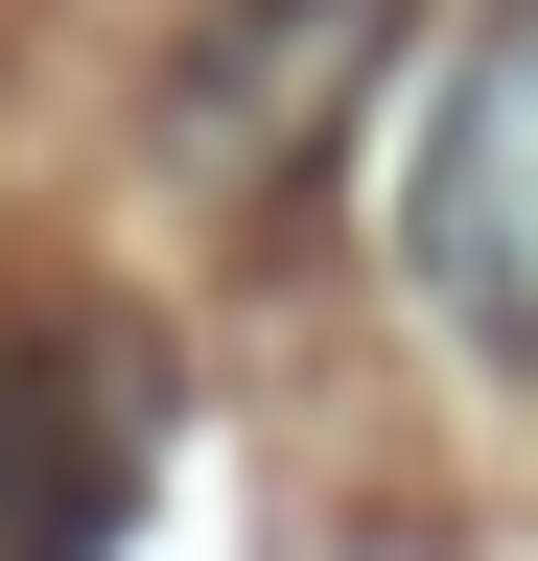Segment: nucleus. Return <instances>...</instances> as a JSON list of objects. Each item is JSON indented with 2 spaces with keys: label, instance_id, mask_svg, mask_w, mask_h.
<instances>
[{
  "label": "nucleus",
  "instance_id": "f257e3e1",
  "mask_svg": "<svg viewBox=\"0 0 538 561\" xmlns=\"http://www.w3.org/2000/svg\"><path fill=\"white\" fill-rule=\"evenodd\" d=\"M398 234H422V305H445L468 351H515V375H538V0L445 70L422 164H398Z\"/></svg>",
  "mask_w": 538,
  "mask_h": 561
},
{
  "label": "nucleus",
  "instance_id": "f03ea898",
  "mask_svg": "<svg viewBox=\"0 0 538 561\" xmlns=\"http://www.w3.org/2000/svg\"><path fill=\"white\" fill-rule=\"evenodd\" d=\"M164 468V398L94 305H0V561H117Z\"/></svg>",
  "mask_w": 538,
  "mask_h": 561
},
{
  "label": "nucleus",
  "instance_id": "7ed1b4c3",
  "mask_svg": "<svg viewBox=\"0 0 538 561\" xmlns=\"http://www.w3.org/2000/svg\"><path fill=\"white\" fill-rule=\"evenodd\" d=\"M352 70H375V0H257V24L164 94V140H187L211 187H282V164H305V117L352 94Z\"/></svg>",
  "mask_w": 538,
  "mask_h": 561
}]
</instances>
